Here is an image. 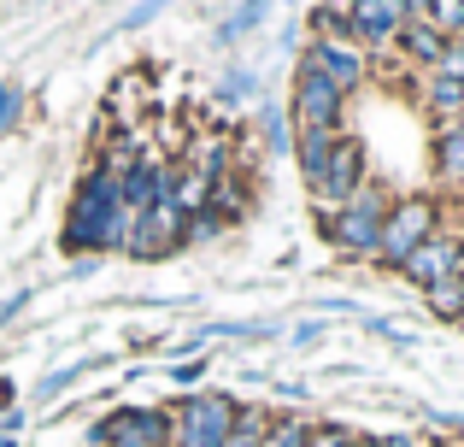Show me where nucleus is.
I'll use <instances>...</instances> for the list:
<instances>
[{
	"label": "nucleus",
	"instance_id": "10",
	"mask_svg": "<svg viewBox=\"0 0 464 447\" xmlns=\"http://www.w3.org/2000/svg\"><path fill=\"white\" fill-rule=\"evenodd\" d=\"M306 59L324 71L329 83H335L341 94H353L364 77H371V53H364V47H353V42H312Z\"/></svg>",
	"mask_w": 464,
	"mask_h": 447
},
{
	"label": "nucleus",
	"instance_id": "5",
	"mask_svg": "<svg viewBox=\"0 0 464 447\" xmlns=\"http://www.w3.org/2000/svg\"><path fill=\"white\" fill-rule=\"evenodd\" d=\"M236 406L241 401H229V394H182L170 413V447H224Z\"/></svg>",
	"mask_w": 464,
	"mask_h": 447
},
{
	"label": "nucleus",
	"instance_id": "37",
	"mask_svg": "<svg viewBox=\"0 0 464 447\" xmlns=\"http://www.w3.org/2000/svg\"><path fill=\"white\" fill-rule=\"evenodd\" d=\"M353 447H382V442H376V436H364V442H353Z\"/></svg>",
	"mask_w": 464,
	"mask_h": 447
},
{
	"label": "nucleus",
	"instance_id": "2",
	"mask_svg": "<svg viewBox=\"0 0 464 447\" xmlns=\"http://www.w3.org/2000/svg\"><path fill=\"white\" fill-rule=\"evenodd\" d=\"M388 207H394V195H388V189H376V183H364L353 200H341V207H324L317 229H324V241H335L347 259H376V241H382Z\"/></svg>",
	"mask_w": 464,
	"mask_h": 447
},
{
	"label": "nucleus",
	"instance_id": "38",
	"mask_svg": "<svg viewBox=\"0 0 464 447\" xmlns=\"http://www.w3.org/2000/svg\"><path fill=\"white\" fill-rule=\"evenodd\" d=\"M435 447H464V442H435Z\"/></svg>",
	"mask_w": 464,
	"mask_h": 447
},
{
	"label": "nucleus",
	"instance_id": "16",
	"mask_svg": "<svg viewBox=\"0 0 464 447\" xmlns=\"http://www.w3.org/2000/svg\"><path fill=\"white\" fill-rule=\"evenodd\" d=\"M329 148H335V136H329V130H295V160H300V177H306L312 195H317V183H324Z\"/></svg>",
	"mask_w": 464,
	"mask_h": 447
},
{
	"label": "nucleus",
	"instance_id": "31",
	"mask_svg": "<svg viewBox=\"0 0 464 447\" xmlns=\"http://www.w3.org/2000/svg\"><path fill=\"white\" fill-rule=\"evenodd\" d=\"M159 6H165V0H141L136 12H124V18H118V30L130 35V30H141V24H153V18H159Z\"/></svg>",
	"mask_w": 464,
	"mask_h": 447
},
{
	"label": "nucleus",
	"instance_id": "7",
	"mask_svg": "<svg viewBox=\"0 0 464 447\" xmlns=\"http://www.w3.org/2000/svg\"><path fill=\"white\" fill-rule=\"evenodd\" d=\"M182 224H188V219H182L177 195H165V200H153V207L130 224V241H124V248L136 253V259H165L170 248H182Z\"/></svg>",
	"mask_w": 464,
	"mask_h": 447
},
{
	"label": "nucleus",
	"instance_id": "39",
	"mask_svg": "<svg viewBox=\"0 0 464 447\" xmlns=\"http://www.w3.org/2000/svg\"><path fill=\"white\" fill-rule=\"evenodd\" d=\"M30 6H47V0H30Z\"/></svg>",
	"mask_w": 464,
	"mask_h": 447
},
{
	"label": "nucleus",
	"instance_id": "1",
	"mask_svg": "<svg viewBox=\"0 0 464 447\" xmlns=\"http://www.w3.org/2000/svg\"><path fill=\"white\" fill-rule=\"evenodd\" d=\"M130 224H136V212L124 207V177L89 165L77 195H71V212H65V248L82 253V259H94V253H106V248H124Z\"/></svg>",
	"mask_w": 464,
	"mask_h": 447
},
{
	"label": "nucleus",
	"instance_id": "32",
	"mask_svg": "<svg viewBox=\"0 0 464 447\" xmlns=\"http://www.w3.org/2000/svg\"><path fill=\"white\" fill-rule=\"evenodd\" d=\"M200 371H206V365H200V359H182V365H170V377H177V383H182V389H188V383H200Z\"/></svg>",
	"mask_w": 464,
	"mask_h": 447
},
{
	"label": "nucleus",
	"instance_id": "24",
	"mask_svg": "<svg viewBox=\"0 0 464 447\" xmlns=\"http://www.w3.org/2000/svg\"><path fill=\"white\" fill-rule=\"evenodd\" d=\"M306 436H312L306 418H271V430H265L259 447H306Z\"/></svg>",
	"mask_w": 464,
	"mask_h": 447
},
{
	"label": "nucleus",
	"instance_id": "34",
	"mask_svg": "<svg viewBox=\"0 0 464 447\" xmlns=\"http://www.w3.org/2000/svg\"><path fill=\"white\" fill-rule=\"evenodd\" d=\"M24 306H30V288H18V295H12V300H6V306H0V324H6V318H18V312H24Z\"/></svg>",
	"mask_w": 464,
	"mask_h": 447
},
{
	"label": "nucleus",
	"instance_id": "11",
	"mask_svg": "<svg viewBox=\"0 0 464 447\" xmlns=\"http://www.w3.org/2000/svg\"><path fill=\"white\" fill-rule=\"evenodd\" d=\"M400 30H406L400 0H353V47H394Z\"/></svg>",
	"mask_w": 464,
	"mask_h": 447
},
{
	"label": "nucleus",
	"instance_id": "21",
	"mask_svg": "<svg viewBox=\"0 0 464 447\" xmlns=\"http://www.w3.org/2000/svg\"><path fill=\"white\" fill-rule=\"evenodd\" d=\"M177 207H182V219L206 212V207H212V183H206V177H194V171H182L177 177Z\"/></svg>",
	"mask_w": 464,
	"mask_h": 447
},
{
	"label": "nucleus",
	"instance_id": "40",
	"mask_svg": "<svg viewBox=\"0 0 464 447\" xmlns=\"http://www.w3.org/2000/svg\"><path fill=\"white\" fill-rule=\"evenodd\" d=\"M106 447H124V442H106Z\"/></svg>",
	"mask_w": 464,
	"mask_h": 447
},
{
	"label": "nucleus",
	"instance_id": "27",
	"mask_svg": "<svg viewBox=\"0 0 464 447\" xmlns=\"http://www.w3.org/2000/svg\"><path fill=\"white\" fill-rule=\"evenodd\" d=\"M136 106H141V77H118V89H112V112H118V118H136Z\"/></svg>",
	"mask_w": 464,
	"mask_h": 447
},
{
	"label": "nucleus",
	"instance_id": "28",
	"mask_svg": "<svg viewBox=\"0 0 464 447\" xmlns=\"http://www.w3.org/2000/svg\"><path fill=\"white\" fill-rule=\"evenodd\" d=\"M18 118H24V89L18 83H0V136H6Z\"/></svg>",
	"mask_w": 464,
	"mask_h": 447
},
{
	"label": "nucleus",
	"instance_id": "6",
	"mask_svg": "<svg viewBox=\"0 0 464 447\" xmlns=\"http://www.w3.org/2000/svg\"><path fill=\"white\" fill-rule=\"evenodd\" d=\"M94 447L106 442H124V447H170V413H153V406H124V413L101 418L89 430Z\"/></svg>",
	"mask_w": 464,
	"mask_h": 447
},
{
	"label": "nucleus",
	"instance_id": "13",
	"mask_svg": "<svg viewBox=\"0 0 464 447\" xmlns=\"http://www.w3.org/2000/svg\"><path fill=\"white\" fill-rule=\"evenodd\" d=\"M394 47H400V59L406 65H418V71H430L435 59H441V47H447V35H435L423 18H406V30L394 35Z\"/></svg>",
	"mask_w": 464,
	"mask_h": 447
},
{
	"label": "nucleus",
	"instance_id": "14",
	"mask_svg": "<svg viewBox=\"0 0 464 447\" xmlns=\"http://www.w3.org/2000/svg\"><path fill=\"white\" fill-rule=\"evenodd\" d=\"M423 106H430L435 124H459V118H464V83L423 71Z\"/></svg>",
	"mask_w": 464,
	"mask_h": 447
},
{
	"label": "nucleus",
	"instance_id": "4",
	"mask_svg": "<svg viewBox=\"0 0 464 447\" xmlns=\"http://www.w3.org/2000/svg\"><path fill=\"white\" fill-rule=\"evenodd\" d=\"M341 106H347V94H341L335 83H329L324 71L300 53L295 59V94H288V124H295V130H329V136H341Z\"/></svg>",
	"mask_w": 464,
	"mask_h": 447
},
{
	"label": "nucleus",
	"instance_id": "19",
	"mask_svg": "<svg viewBox=\"0 0 464 447\" xmlns=\"http://www.w3.org/2000/svg\"><path fill=\"white\" fill-rule=\"evenodd\" d=\"M259 130H265V141H271V153H295V124H288V106L265 101L259 106Z\"/></svg>",
	"mask_w": 464,
	"mask_h": 447
},
{
	"label": "nucleus",
	"instance_id": "9",
	"mask_svg": "<svg viewBox=\"0 0 464 447\" xmlns=\"http://www.w3.org/2000/svg\"><path fill=\"white\" fill-rule=\"evenodd\" d=\"M364 183H371V177H364V141L341 130L335 148H329V165H324V183H317V200H324V207H341V200H353Z\"/></svg>",
	"mask_w": 464,
	"mask_h": 447
},
{
	"label": "nucleus",
	"instance_id": "35",
	"mask_svg": "<svg viewBox=\"0 0 464 447\" xmlns=\"http://www.w3.org/2000/svg\"><path fill=\"white\" fill-rule=\"evenodd\" d=\"M400 6H406V18H423V12H430L435 0H400Z\"/></svg>",
	"mask_w": 464,
	"mask_h": 447
},
{
	"label": "nucleus",
	"instance_id": "8",
	"mask_svg": "<svg viewBox=\"0 0 464 447\" xmlns=\"http://www.w3.org/2000/svg\"><path fill=\"white\" fill-rule=\"evenodd\" d=\"M459 271H464V236H453V229H435V236L406 259V271H400V277H406L411 288H423V295H430L435 283H447V277H459Z\"/></svg>",
	"mask_w": 464,
	"mask_h": 447
},
{
	"label": "nucleus",
	"instance_id": "26",
	"mask_svg": "<svg viewBox=\"0 0 464 447\" xmlns=\"http://www.w3.org/2000/svg\"><path fill=\"white\" fill-rule=\"evenodd\" d=\"M435 77H453V83H464V35H453V42L441 47V59H435Z\"/></svg>",
	"mask_w": 464,
	"mask_h": 447
},
{
	"label": "nucleus",
	"instance_id": "18",
	"mask_svg": "<svg viewBox=\"0 0 464 447\" xmlns=\"http://www.w3.org/2000/svg\"><path fill=\"white\" fill-rule=\"evenodd\" d=\"M265 430H271V413H265V406H236V424H229L224 447H259Z\"/></svg>",
	"mask_w": 464,
	"mask_h": 447
},
{
	"label": "nucleus",
	"instance_id": "15",
	"mask_svg": "<svg viewBox=\"0 0 464 447\" xmlns=\"http://www.w3.org/2000/svg\"><path fill=\"white\" fill-rule=\"evenodd\" d=\"M283 6V0H241L236 12H229L224 24H218V47H236V42H247L259 24H271V12Z\"/></svg>",
	"mask_w": 464,
	"mask_h": 447
},
{
	"label": "nucleus",
	"instance_id": "29",
	"mask_svg": "<svg viewBox=\"0 0 464 447\" xmlns=\"http://www.w3.org/2000/svg\"><path fill=\"white\" fill-rule=\"evenodd\" d=\"M218 229H224V212L206 207V212H194V219L182 224V241H206V236H218Z\"/></svg>",
	"mask_w": 464,
	"mask_h": 447
},
{
	"label": "nucleus",
	"instance_id": "22",
	"mask_svg": "<svg viewBox=\"0 0 464 447\" xmlns=\"http://www.w3.org/2000/svg\"><path fill=\"white\" fill-rule=\"evenodd\" d=\"M423 24H430L435 35H447V42H453V35H464V0H435V6L423 12Z\"/></svg>",
	"mask_w": 464,
	"mask_h": 447
},
{
	"label": "nucleus",
	"instance_id": "12",
	"mask_svg": "<svg viewBox=\"0 0 464 447\" xmlns=\"http://www.w3.org/2000/svg\"><path fill=\"white\" fill-rule=\"evenodd\" d=\"M435 177L447 189H464V118L459 124H435Z\"/></svg>",
	"mask_w": 464,
	"mask_h": 447
},
{
	"label": "nucleus",
	"instance_id": "3",
	"mask_svg": "<svg viewBox=\"0 0 464 447\" xmlns=\"http://www.w3.org/2000/svg\"><path fill=\"white\" fill-rule=\"evenodd\" d=\"M441 229V200L430 195H400L382 219V241H376V265L388 271H406V259L423 248V241Z\"/></svg>",
	"mask_w": 464,
	"mask_h": 447
},
{
	"label": "nucleus",
	"instance_id": "36",
	"mask_svg": "<svg viewBox=\"0 0 464 447\" xmlns=\"http://www.w3.org/2000/svg\"><path fill=\"white\" fill-rule=\"evenodd\" d=\"M376 442H382V447H423L418 436H376Z\"/></svg>",
	"mask_w": 464,
	"mask_h": 447
},
{
	"label": "nucleus",
	"instance_id": "23",
	"mask_svg": "<svg viewBox=\"0 0 464 447\" xmlns=\"http://www.w3.org/2000/svg\"><path fill=\"white\" fill-rule=\"evenodd\" d=\"M94 365H101V359H82V365H65V371H53L47 383H35V401H42V406H47V401H59V394H65L71 383H82Z\"/></svg>",
	"mask_w": 464,
	"mask_h": 447
},
{
	"label": "nucleus",
	"instance_id": "25",
	"mask_svg": "<svg viewBox=\"0 0 464 447\" xmlns=\"http://www.w3.org/2000/svg\"><path fill=\"white\" fill-rule=\"evenodd\" d=\"M253 89H259V83H253V71H224V77H218V89H212V101L218 106H241Z\"/></svg>",
	"mask_w": 464,
	"mask_h": 447
},
{
	"label": "nucleus",
	"instance_id": "33",
	"mask_svg": "<svg viewBox=\"0 0 464 447\" xmlns=\"http://www.w3.org/2000/svg\"><path fill=\"white\" fill-rule=\"evenodd\" d=\"M317 335H324V324H317V318H306V324H300V330H295V335H288V342H295V347H312V342H317Z\"/></svg>",
	"mask_w": 464,
	"mask_h": 447
},
{
	"label": "nucleus",
	"instance_id": "30",
	"mask_svg": "<svg viewBox=\"0 0 464 447\" xmlns=\"http://www.w3.org/2000/svg\"><path fill=\"white\" fill-rule=\"evenodd\" d=\"M359 436L353 430H341V424H312V436H306V447H353Z\"/></svg>",
	"mask_w": 464,
	"mask_h": 447
},
{
	"label": "nucleus",
	"instance_id": "20",
	"mask_svg": "<svg viewBox=\"0 0 464 447\" xmlns=\"http://www.w3.org/2000/svg\"><path fill=\"white\" fill-rule=\"evenodd\" d=\"M423 300H430L435 318H464V271H459V277H447V283H435Z\"/></svg>",
	"mask_w": 464,
	"mask_h": 447
},
{
	"label": "nucleus",
	"instance_id": "17",
	"mask_svg": "<svg viewBox=\"0 0 464 447\" xmlns=\"http://www.w3.org/2000/svg\"><path fill=\"white\" fill-rule=\"evenodd\" d=\"M182 160H188L194 177H206V183H218V177H229V136H200L194 148H182Z\"/></svg>",
	"mask_w": 464,
	"mask_h": 447
}]
</instances>
